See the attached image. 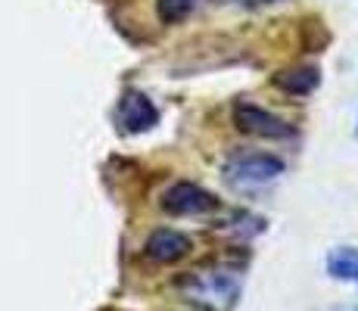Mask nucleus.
Listing matches in <instances>:
<instances>
[{
    "label": "nucleus",
    "mask_w": 358,
    "mask_h": 311,
    "mask_svg": "<svg viewBox=\"0 0 358 311\" xmlns=\"http://www.w3.org/2000/svg\"><path fill=\"white\" fill-rule=\"evenodd\" d=\"M284 175V162L274 156L256 153V156H243V159H234V162L224 168V178H228L231 187L237 190H252V187H265L271 181Z\"/></svg>",
    "instance_id": "nucleus-2"
},
{
    "label": "nucleus",
    "mask_w": 358,
    "mask_h": 311,
    "mask_svg": "<svg viewBox=\"0 0 358 311\" xmlns=\"http://www.w3.org/2000/svg\"><path fill=\"white\" fill-rule=\"evenodd\" d=\"M196 6V0H156V13L165 25H175L181 19L190 16V10Z\"/></svg>",
    "instance_id": "nucleus-9"
},
{
    "label": "nucleus",
    "mask_w": 358,
    "mask_h": 311,
    "mask_svg": "<svg viewBox=\"0 0 358 311\" xmlns=\"http://www.w3.org/2000/svg\"><path fill=\"white\" fill-rule=\"evenodd\" d=\"M181 289L187 293V302H196L206 311H231L237 305L240 283L228 271H199L181 280Z\"/></svg>",
    "instance_id": "nucleus-1"
},
{
    "label": "nucleus",
    "mask_w": 358,
    "mask_h": 311,
    "mask_svg": "<svg viewBox=\"0 0 358 311\" xmlns=\"http://www.w3.org/2000/svg\"><path fill=\"white\" fill-rule=\"evenodd\" d=\"M327 271H330V277H336V280L358 283V249H352V246L334 249V252L327 255Z\"/></svg>",
    "instance_id": "nucleus-8"
},
{
    "label": "nucleus",
    "mask_w": 358,
    "mask_h": 311,
    "mask_svg": "<svg viewBox=\"0 0 358 311\" xmlns=\"http://www.w3.org/2000/svg\"><path fill=\"white\" fill-rule=\"evenodd\" d=\"M162 209L169 215H206V212H215L218 209V199L212 196L209 190H203L199 184L181 181V184H171L162 196Z\"/></svg>",
    "instance_id": "nucleus-4"
},
{
    "label": "nucleus",
    "mask_w": 358,
    "mask_h": 311,
    "mask_svg": "<svg viewBox=\"0 0 358 311\" xmlns=\"http://www.w3.org/2000/svg\"><path fill=\"white\" fill-rule=\"evenodd\" d=\"M190 249H194V243H190L187 233L175 231V227H159V231H153L147 237L143 255H147L150 261H156V265H175V261H181Z\"/></svg>",
    "instance_id": "nucleus-5"
},
{
    "label": "nucleus",
    "mask_w": 358,
    "mask_h": 311,
    "mask_svg": "<svg viewBox=\"0 0 358 311\" xmlns=\"http://www.w3.org/2000/svg\"><path fill=\"white\" fill-rule=\"evenodd\" d=\"M274 85H278L284 94L306 96V94H312L315 87L321 85V72H318V68H315V66L284 68V72H278V75H274Z\"/></svg>",
    "instance_id": "nucleus-7"
},
{
    "label": "nucleus",
    "mask_w": 358,
    "mask_h": 311,
    "mask_svg": "<svg viewBox=\"0 0 358 311\" xmlns=\"http://www.w3.org/2000/svg\"><path fill=\"white\" fill-rule=\"evenodd\" d=\"M119 119L122 124H125L128 131H150L156 122H159V113H156V106L147 100L143 94H137V91H128L125 94V100H122V106H119Z\"/></svg>",
    "instance_id": "nucleus-6"
},
{
    "label": "nucleus",
    "mask_w": 358,
    "mask_h": 311,
    "mask_svg": "<svg viewBox=\"0 0 358 311\" xmlns=\"http://www.w3.org/2000/svg\"><path fill=\"white\" fill-rule=\"evenodd\" d=\"M234 124L243 134L265 137V140H287L293 134V128L284 119H278L274 113H268V109L256 106V103H246V100L234 103Z\"/></svg>",
    "instance_id": "nucleus-3"
}]
</instances>
